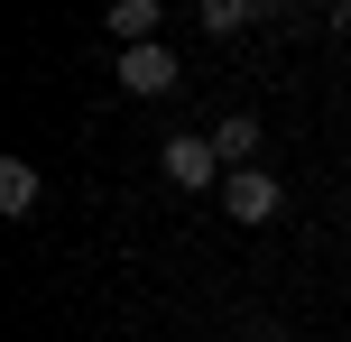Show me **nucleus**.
Segmentation results:
<instances>
[{"label": "nucleus", "mask_w": 351, "mask_h": 342, "mask_svg": "<svg viewBox=\"0 0 351 342\" xmlns=\"http://www.w3.org/2000/svg\"><path fill=\"white\" fill-rule=\"evenodd\" d=\"M158 167H167V185H185V195H204V185H222V176H231L222 148H213L204 130H176V139L158 148Z\"/></svg>", "instance_id": "f257e3e1"}, {"label": "nucleus", "mask_w": 351, "mask_h": 342, "mask_svg": "<svg viewBox=\"0 0 351 342\" xmlns=\"http://www.w3.org/2000/svg\"><path fill=\"white\" fill-rule=\"evenodd\" d=\"M185 84V65H176L167 47H121V93L130 102H158V93H176Z\"/></svg>", "instance_id": "f03ea898"}, {"label": "nucleus", "mask_w": 351, "mask_h": 342, "mask_svg": "<svg viewBox=\"0 0 351 342\" xmlns=\"http://www.w3.org/2000/svg\"><path fill=\"white\" fill-rule=\"evenodd\" d=\"M278 204H287V185L268 176V167H241V176H222V213H231V222H268Z\"/></svg>", "instance_id": "7ed1b4c3"}, {"label": "nucleus", "mask_w": 351, "mask_h": 342, "mask_svg": "<svg viewBox=\"0 0 351 342\" xmlns=\"http://www.w3.org/2000/svg\"><path fill=\"white\" fill-rule=\"evenodd\" d=\"M102 28L121 37V47H158V0H111Z\"/></svg>", "instance_id": "20e7f679"}, {"label": "nucleus", "mask_w": 351, "mask_h": 342, "mask_svg": "<svg viewBox=\"0 0 351 342\" xmlns=\"http://www.w3.org/2000/svg\"><path fill=\"white\" fill-rule=\"evenodd\" d=\"M213 148H222V167H231V176H241V167H259V121H250V111L213 121Z\"/></svg>", "instance_id": "39448f33"}, {"label": "nucleus", "mask_w": 351, "mask_h": 342, "mask_svg": "<svg viewBox=\"0 0 351 342\" xmlns=\"http://www.w3.org/2000/svg\"><path fill=\"white\" fill-rule=\"evenodd\" d=\"M37 204V167L28 158H0V213H28Z\"/></svg>", "instance_id": "423d86ee"}, {"label": "nucleus", "mask_w": 351, "mask_h": 342, "mask_svg": "<svg viewBox=\"0 0 351 342\" xmlns=\"http://www.w3.org/2000/svg\"><path fill=\"white\" fill-rule=\"evenodd\" d=\"M250 342H268V333H250Z\"/></svg>", "instance_id": "0eeeda50"}]
</instances>
